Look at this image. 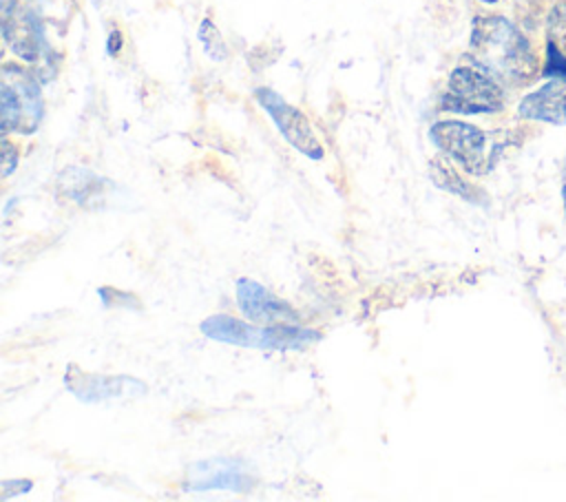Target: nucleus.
Listing matches in <instances>:
<instances>
[{
    "instance_id": "obj_1",
    "label": "nucleus",
    "mask_w": 566,
    "mask_h": 502,
    "mask_svg": "<svg viewBox=\"0 0 566 502\" xmlns=\"http://www.w3.org/2000/svg\"><path fill=\"white\" fill-rule=\"evenodd\" d=\"M471 57L489 75L511 84L526 82L537 66L526 38L500 15H484L473 22Z\"/></svg>"
},
{
    "instance_id": "obj_2",
    "label": "nucleus",
    "mask_w": 566,
    "mask_h": 502,
    "mask_svg": "<svg viewBox=\"0 0 566 502\" xmlns=\"http://www.w3.org/2000/svg\"><path fill=\"white\" fill-rule=\"evenodd\" d=\"M44 4L46 0H2L4 40L27 62H38L49 55Z\"/></svg>"
},
{
    "instance_id": "obj_3",
    "label": "nucleus",
    "mask_w": 566,
    "mask_h": 502,
    "mask_svg": "<svg viewBox=\"0 0 566 502\" xmlns=\"http://www.w3.org/2000/svg\"><path fill=\"white\" fill-rule=\"evenodd\" d=\"M2 128L31 133L38 128L42 117V95L33 75L24 69L4 66L0 84Z\"/></svg>"
},
{
    "instance_id": "obj_4",
    "label": "nucleus",
    "mask_w": 566,
    "mask_h": 502,
    "mask_svg": "<svg viewBox=\"0 0 566 502\" xmlns=\"http://www.w3.org/2000/svg\"><path fill=\"white\" fill-rule=\"evenodd\" d=\"M504 102L502 88L484 69L460 66L451 73L442 106L458 113H493Z\"/></svg>"
},
{
    "instance_id": "obj_5",
    "label": "nucleus",
    "mask_w": 566,
    "mask_h": 502,
    "mask_svg": "<svg viewBox=\"0 0 566 502\" xmlns=\"http://www.w3.org/2000/svg\"><path fill=\"white\" fill-rule=\"evenodd\" d=\"M431 139L438 148H442L473 175H482L491 168V155L486 148L489 139L480 128L471 124L438 122L431 128Z\"/></svg>"
},
{
    "instance_id": "obj_6",
    "label": "nucleus",
    "mask_w": 566,
    "mask_h": 502,
    "mask_svg": "<svg viewBox=\"0 0 566 502\" xmlns=\"http://www.w3.org/2000/svg\"><path fill=\"white\" fill-rule=\"evenodd\" d=\"M256 100L268 111V115L274 119V124L283 133V137L298 153L307 155L310 159H321L323 157V146L318 144L307 117L298 108L287 104L272 88H256Z\"/></svg>"
},
{
    "instance_id": "obj_7",
    "label": "nucleus",
    "mask_w": 566,
    "mask_h": 502,
    "mask_svg": "<svg viewBox=\"0 0 566 502\" xmlns=\"http://www.w3.org/2000/svg\"><path fill=\"white\" fill-rule=\"evenodd\" d=\"M64 383L69 391L82 402H104L119 398H139L146 394V385L133 376H104L86 374L69 365Z\"/></svg>"
},
{
    "instance_id": "obj_8",
    "label": "nucleus",
    "mask_w": 566,
    "mask_h": 502,
    "mask_svg": "<svg viewBox=\"0 0 566 502\" xmlns=\"http://www.w3.org/2000/svg\"><path fill=\"white\" fill-rule=\"evenodd\" d=\"M252 487V478L248 473V464L237 458H210L190 467L186 475V491L203 493V491H234L243 493Z\"/></svg>"
},
{
    "instance_id": "obj_9",
    "label": "nucleus",
    "mask_w": 566,
    "mask_h": 502,
    "mask_svg": "<svg viewBox=\"0 0 566 502\" xmlns=\"http://www.w3.org/2000/svg\"><path fill=\"white\" fill-rule=\"evenodd\" d=\"M237 301L241 312L254 323H292L298 314L281 299H276L270 290H265L254 279H239L237 281Z\"/></svg>"
},
{
    "instance_id": "obj_10",
    "label": "nucleus",
    "mask_w": 566,
    "mask_h": 502,
    "mask_svg": "<svg viewBox=\"0 0 566 502\" xmlns=\"http://www.w3.org/2000/svg\"><path fill=\"white\" fill-rule=\"evenodd\" d=\"M201 332L208 338H214V341H221L228 345L272 349V325L254 327L241 318H234L228 314H214L201 323Z\"/></svg>"
},
{
    "instance_id": "obj_11",
    "label": "nucleus",
    "mask_w": 566,
    "mask_h": 502,
    "mask_svg": "<svg viewBox=\"0 0 566 502\" xmlns=\"http://www.w3.org/2000/svg\"><path fill=\"white\" fill-rule=\"evenodd\" d=\"M520 115L551 124H566V84L555 80L526 95L520 104Z\"/></svg>"
},
{
    "instance_id": "obj_12",
    "label": "nucleus",
    "mask_w": 566,
    "mask_h": 502,
    "mask_svg": "<svg viewBox=\"0 0 566 502\" xmlns=\"http://www.w3.org/2000/svg\"><path fill=\"white\" fill-rule=\"evenodd\" d=\"M429 170H431V179H433L440 188H444V190H449V192H455V195H460V197H464V199H473V201H475L473 188H471L444 159H433V161L429 164Z\"/></svg>"
},
{
    "instance_id": "obj_13",
    "label": "nucleus",
    "mask_w": 566,
    "mask_h": 502,
    "mask_svg": "<svg viewBox=\"0 0 566 502\" xmlns=\"http://www.w3.org/2000/svg\"><path fill=\"white\" fill-rule=\"evenodd\" d=\"M199 40H201V44H203V49H206V53L210 57H214V60H223L226 57V44H223V40L219 35L217 27L210 20H203L199 24Z\"/></svg>"
},
{
    "instance_id": "obj_14",
    "label": "nucleus",
    "mask_w": 566,
    "mask_h": 502,
    "mask_svg": "<svg viewBox=\"0 0 566 502\" xmlns=\"http://www.w3.org/2000/svg\"><path fill=\"white\" fill-rule=\"evenodd\" d=\"M551 33H553V38H557V42L566 44V4H562L553 11Z\"/></svg>"
},
{
    "instance_id": "obj_15",
    "label": "nucleus",
    "mask_w": 566,
    "mask_h": 502,
    "mask_svg": "<svg viewBox=\"0 0 566 502\" xmlns=\"http://www.w3.org/2000/svg\"><path fill=\"white\" fill-rule=\"evenodd\" d=\"M15 161H18V157L13 155V146L9 142H4V175H9L13 170Z\"/></svg>"
},
{
    "instance_id": "obj_16",
    "label": "nucleus",
    "mask_w": 566,
    "mask_h": 502,
    "mask_svg": "<svg viewBox=\"0 0 566 502\" xmlns=\"http://www.w3.org/2000/svg\"><path fill=\"white\" fill-rule=\"evenodd\" d=\"M106 49H108V53H111V55H115V53L122 49V35H119V31H113V33L108 35Z\"/></svg>"
},
{
    "instance_id": "obj_17",
    "label": "nucleus",
    "mask_w": 566,
    "mask_h": 502,
    "mask_svg": "<svg viewBox=\"0 0 566 502\" xmlns=\"http://www.w3.org/2000/svg\"><path fill=\"white\" fill-rule=\"evenodd\" d=\"M564 203H566V188H564Z\"/></svg>"
},
{
    "instance_id": "obj_18",
    "label": "nucleus",
    "mask_w": 566,
    "mask_h": 502,
    "mask_svg": "<svg viewBox=\"0 0 566 502\" xmlns=\"http://www.w3.org/2000/svg\"><path fill=\"white\" fill-rule=\"evenodd\" d=\"M482 2H495V0H482Z\"/></svg>"
}]
</instances>
